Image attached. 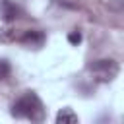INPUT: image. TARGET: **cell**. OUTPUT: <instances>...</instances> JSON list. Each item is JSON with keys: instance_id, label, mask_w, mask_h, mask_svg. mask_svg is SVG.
<instances>
[{"instance_id": "8992f818", "label": "cell", "mask_w": 124, "mask_h": 124, "mask_svg": "<svg viewBox=\"0 0 124 124\" xmlns=\"http://www.w3.org/2000/svg\"><path fill=\"white\" fill-rule=\"evenodd\" d=\"M14 39H16V31H14L12 27L0 29V41H2V43H10V41H14Z\"/></svg>"}, {"instance_id": "6da1fadb", "label": "cell", "mask_w": 124, "mask_h": 124, "mask_svg": "<svg viewBox=\"0 0 124 124\" xmlns=\"http://www.w3.org/2000/svg\"><path fill=\"white\" fill-rule=\"evenodd\" d=\"M12 114L17 116V118H29L33 122H41L45 118L43 105H41V101L35 93H27L21 99H17L12 107Z\"/></svg>"}, {"instance_id": "52a82bcc", "label": "cell", "mask_w": 124, "mask_h": 124, "mask_svg": "<svg viewBox=\"0 0 124 124\" xmlns=\"http://www.w3.org/2000/svg\"><path fill=\"white\" fill-rule=\"evenodd\" d=\"M8 74H10V64L6 60H0V79L8 78Z\"/></svg>"}, {"instance_id": "ba28073f", "label": "cell", "mask_w": 124, "mask_h": 124, "mask_svg": "<svg viewBox=\"0 0 124 124\" xmlns=\"http://www.w3.org/2000/svg\"><path fill=\"white\" fill-rule=\"evenodd\" d=\"M68 41L76 45V43H79V41H81V35H79V33H70V35H68Z\"/></svg>"}, {"instance_id": "3957f363", "label": "cell", "mask_w": 124, "mask_h": 124, "mask_svg": "<svg viewBox=\"0 0 124 124\" xmlns=\"http://www.w3.org/2000/svg\"><path fill=\"white\" fill-rule=\"evenodd\" d=\"M19 43L25 45V46H31V48H39V46H43V43H45V33H43V31H37V29L25 31V33L21 35Z\"/></svg>"}, {"instance_id": "7a4b0ae2", "label": "cell", "mask_w": 124, "mask_h": 124, "mask_svg": "<svg viewBox=\"0 0 124 124\" xmlns=\"http://www.w3.org/2000/svg\"><path fill=\"white\" fill-rule=\"evenodd\" d=\"M89 70L97 72V74H103L105 79H112V76H116V72H118V66L112 60H97V62L89 64Z\"/></svg>"}, {"instance_id": "5b68a950", "label": "cell", "mask_w": 124, "mask_h": 124, "mask_svg": "<svg viewBox=\"0 0 124 124\" xmlns=\"http://www.w3.org/2000/svg\"><path fill=\"white\" fill-rule=\"evenodd\" d=\"M56 122L58 124H76L78 122V116L72 108H62L58 114H56Z\"/></svg>"}, {"instance_id": "277c9868", "label": "cell", "mask_w": 124, "mask_h": 124, "mask_svg": "<svg viewBox=\"0 0 124 124\" xmlns=\"http://www.w3.org/2000/svg\"><path fill=\"white\" fill-rule=\"evenodd\" d=\"M0 14H2V17L10 23V21H14V19L19 16V8H17L12 0H0Z\"/></svg>"}]
</instances>
